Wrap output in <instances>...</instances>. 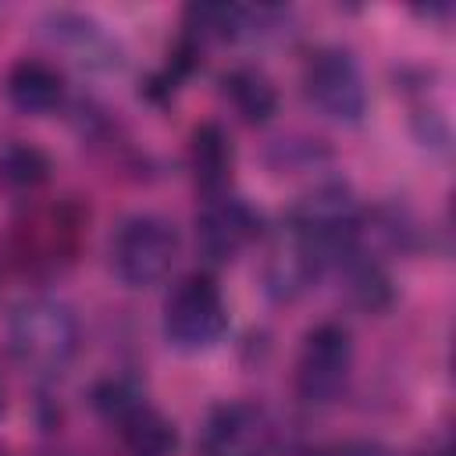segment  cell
I'll use <instances>...</instances> for the list:
<instances>
[{"label": "cell", "instance_id": "obj_14", "mask_svg": "<svg viewBox=\"0 0 456 456\" xmlns=\"http://www.w3.org/2000/svg\"><path fill=\"white\" fill-rule=\"evenodd\" d=\"M50 171H53V164H50V157L39 146L21 142V139L0 146V182L7 189L32 192V189L50 182Z\"/></svg>", "mask_w": 456, "mask_h": 456}, {"label": "cell", "instance_id": "obj_8", "mask_svg": "<svg viewBox=\"0 0 456 456\" xmlns=\"http://www.w3.org/2000/svg\"><path fill=\"white\" fill-rule=\"evenodd\" d=\"M264 235V217L242 196L221 192L196 210V246L207 264H232Z\"/></svg>", "mask_w": 456, "mask_h": 456}, {"label": "cell", "instance_id": "obj_17", "mask_svg": "<svg viewBox=\"0 0 456 456\" xmlns=\"http://www.w3.org/2000/svg\"><path fill=\"white\" fill-rule=\"evenodd\" d=\"M0 413H4V381H0Z\"/></svg>", "mask_w": 456, "mask_h": 456}, {"label": "cell", "instance_id": "obj_11", "mask_svg": "<svg viewBox=\"0 0 456 456\" xmlns=\"http://www.w3.org/2000/svg\"><path fill=\"white\" fill-rule=\"evenodd\" d=\"M4 93L14 110L28 118H46L64 103V75L43 57H21L7 68Z\"/></svg>", "mask_w": 456, "mask_h": 456}, {"label": "cell", "instance_id": "obj_3", "mask_svg": "<svg viewBox=\"0 0 456 456\" xmlns=\"http://www.w3.org/2000/svg\"><path fill=\"white\" fill-rule=\"evenodd\" d=\"M160 328L171 349L178 353H207L228 331V303L221 285L207 271H192L178 278L164 299Z\"/></svg>", "mask_w": 456, "mask_h": 456}, {"label": "cell", "instance_id": "obj_2", "mask_svg": "<svg viewBox=\"0 0 456 456\" xmlns=\"http://www.w3.org/2000/svg\"><path fill=\"white\" fill-rule=\"evenodd\" d=\"M182 253L178 224L164 214H128L110 235V271L128 289H153L160 285Z\"/></svg>", "mask_w": 456, "mask_h": 456}, {"label": "cell", "instance_id": "obj_4", "mask_svg": "<svg viewBox=\"0 0 456 456\" xmlns=\"http://www.w3.org/2000/svg\"><path fill=\"white\" fill-rule=\"evenodd\" d=\"M356 342L342 321H321L303 335L296 356V395L310 406L335 403L353 378Z\"/></svg>", "mask_w": 456, "mask_h": 456}, {"label": "cell", "instance_id": "obj_13", "mask_svg": "<svg viewBox=\"0 0 456 456\" xmlns=\"http://www.w3.org/2000/svg\"><path fill=\"white\" fill-rule=\"evenodd\" d=\"M114 428H118L128 456H175L178 452V431H175V424L150 399L142 406H135Z\"/></svg>", "mask_w": 456, "mask_h": 456}, {"label": "cell", "instance_id": "obj_9", "mask_svg": "<svg viewBox=\"0 0 456 456\" xmlns=\"http://www.w3.org/2000/svg\"><path fill=\"white\" fill-rule=\"evenodd\" d=\"M185 160H189L192 185L203 192V200L221 196V192H232L235 146H232V135L224 132V125H217V121H200V125L189 132Z\"/></svg>", "mask_w": 456, "mask_h": 456}, {"label": "cell", "instance_id": "obj_1", "mask_svg": "<svg viewBox=\"0 0 456 456\" xmlns=\"http://www.w3.org/2000/svg\"><path fill=\"white\" fill-rule=\"evenodd\" d=\"M7 349L36 378L61 374L78 353V317L64 299L28 296L11 310Z\"/></svg>", "mask_w": 456, "mask_h": 456}, {"label": "cell", "instance_id": "obj_12", "mask_svg": "<svg viewBox=\"0 0 456 456\" xmlns=\"http://www.w3.org/2000/svg\"><path fill=\"white\" fill-rule=\"evenodd\" d=\"M221 93L228 107L246 121V125H267L278 110V89L271 75L256 64H235L221 75Z\"/></svg>", "mask_w": 456, "mask_h": 456}, {"label": "cell", "instance_id": "obj_15", "mask_svg": "<svg viewBox=\"0 0 456 456\" xmlns=\"http://www.w3.org/2000/svg\"><path fill=\"white\" fill-rule=\"evenodd\" d=\"M89 403H93V410H96L107 424H118V420H125L135 406L146 403V392H142V385L132 381V378H103V381L93 385Z\"/></svg>", "mask_w": 456, "mask_h": 456}, {"label": "cell", "instance_id": "obj_10", "mask_svg": "<svg viewBox=\"0 0 456 456\" xmlns=\"http://www.w3.org/2000/svg\"><path fill=\"white\" fill-rule=\"evenodd\" d=\"M324 267H328V260L310 242H303L296 232H289L281 224V235L274 239V246L267 253V264H264L267 292L274 299H296L299 292H306L321 278Z\"/></svg>", "mask_w": 456, "mask_h": 456}, {"label": "cell", "instance_id": "obj_16", "mask_svg": "<svg viewBox=\"0 0 456 456\" xmlns=\"http://www.w3.org/2000/svg\"><path fill=\"white\" fill-rule=\"evenodd\" d=\"M314 456H388L381 445H370V442H338V445H328Z\"/></svg>", "mask_w": 456, "mask_h": 456}, {"label": "cell", "instance_id": "obj_7", "mask_svg": "<svg viewBox=\"0 0 456 456\" xmlns=\"http://www.w3.org/2000/svg\"><path fill=\"white\" fill-rule=\"evenodd\" d=\"M278 424L267 406L253 399H228L210 406L200 428V456H271Z\"/></svg>", "mask_w": 456, "mask_h": 456}, {"label": "cell", "instance_id": "obj_5", "mask_svg": "<svg viewBox=\"0 0 456 456\" xmlns=\"http://www.w3.org/2000/svg\"><path fill=\"white\" fill-rule=\"evenodd\" d=\"M303 96L324 118L338 125H356L367 114V78L360 61L335 43H324L303 61Z\"/></svg>", "mask_w": 456, "mask_h": 456}, {"label": "cell", "instance_id": "obj_6", "mask_svg": "<svg viewBox=\"0 0 456 456\" xmlns=\"http://www.w3.org/2000/svg\"><path fill=\"white\" fill-rule=\"evenodd\" d=\"M11 242H14V260L21 271H39V267H64L75 260L82 246V228L86 214L61 200L50 207H32L11 224Z\"/></svg>", "mask_w": 456, "mask_h": 456}]
</instances>
